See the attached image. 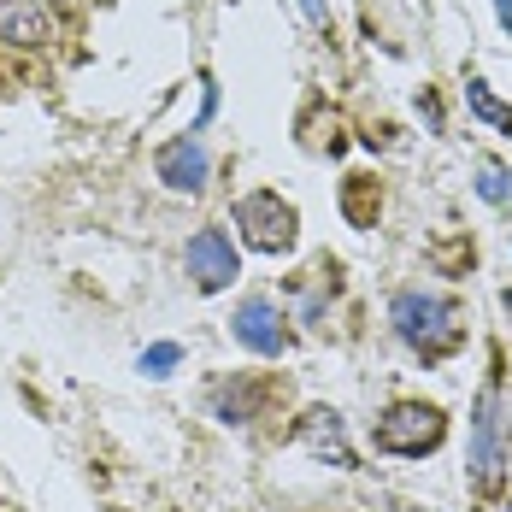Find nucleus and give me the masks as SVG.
I'll use <instances>...</instances> for the list:
<instances>
[{
  "label": "nucleus",
  "instance_id": "1",
  "mask_svg": "<svg viewBox=\"0 0 512 512\" xmlns=\"http://www.w3.org/2000/svg\"><path fill=\"white\" fill-rule=\"evenodd\" d=\"M389 324H395V336H401L418 359H448L465 342L460 307H454L448 295H436V289H401V295L389 301Z\"/></svg>",
  "mask_w": 512,
  "mask_h": 512
},
{
  "label": "nucleus",
  "instance_id": "2",
  "mask_svg": "<svg viewBox=\"0 0 512 512\" xmlns=\"http://www.w3.org/2000/svg\"><path fill=\"white\" fill-rule=\"evenodd\" d=\"M442 436H448V412L430 407V401H395V407L371 424L377 454H395V460H424V454H436Z\"/></svg>",
  "mask_w": 512,
  "mask_h": 512
},
{
  "label": "nucleus",
  "instance_id": "3",
  "mask_svg": "<svg viewBox=\"0 0 512 512\" xmlns=\"http://www.w3.org/2000/svg\"><path fill=\"white\" fill-rule=\"evenodd\" d=\"M507 483V418H501V389L483 383L471 401V489L501 495Z\"/></svg>",
  "mask_w": 512,
  "mask_h": 512
},
{
  "label": "nucleus",
  "instance_id": "4",
  "mask_svg": "<svg viewBox=\"0 0 512 512\" xmlns=\"http://www.w3.org/2000/svg\"><path fill=\"white\" fill-rule=\"evenodd\" d=\"M230 218H236V236L254 254H289L301 242V212L283 201L277 189H248L242 201L230 206Z\"/></svg>",
  "mask_w": 512,
  "mask_h": 512
},
{
  "label": "nucleus",
  "instance_id": "5",
  "mask_svg": "<svg viewBox=\"0 0 512 512\" xmlns=\"http://www.w3.org/2000/svg\"><path fill=\"white\" fill-rule=\"evenodd\" d=\"M230 342L248 348L254 359H283L289 354V342H295L289 312L277 307L271 295H248V301H236V312H230Z\"/></svg>",
  "mask_w": 512,
  "mask_h": 512
},
{
  "label": "nucleus",
  "instance_id": "6",
  "mask_svg": "<svg viewBox=\"0 0 512 512\" xmlns=\"http://www.w3.org/2000/svg\"><path fill=\"white\" fill-rule=\"evenodd\" d=\"M183 271H189V283H195L201 295H224V289L242 277V254H236V242H230L218 224H201V230L189 236V248H183Z\"/></svg>",
  "mask_w": 512,
  "mask_h": 512
},
{
  "label": "nucleus",
  "instance_id": "7",
  "mask_svg": "<svg viewBox=\"0 0 512 512\" xmlns=\"http://www.w3.org/2000/svg\"><path fill=\"white\" fill-rule=\"evenodd\" d=\"M154 171H159V183H165L171 195H201L206 183H212V154H206L201 136L189 130V136H171V142H159Z\"/></svg>",
  "mask_w": 512,
  "mask_h": 512
},
{
  "label": "nucleus",
  "instance_id": "8",
  "mask_svg": "<svg viewBox=\"0 0 512 512\" xmlns=\"http://www.w3.org/2000/svg\"><path fill=\"white\" fill-rule=\"evenodd\" d=\"M295 442L307 448L312 460L324 465H342V471H354V442H348V424H342V412L336 407H312L295 418Z\"/></svg>",
  "mask_w": 512,
  "mask_h": 512
},
{
  "label": "nucleus",
  "instance_id": "9",
  "mask_svg": "<svg viewBox=\"0 0 512 512\" xmlns=\"http://www.w3.org/2000/svg\"><path fill=\"white\" fill-rule=\"evenodd\" d=\"M206 407H212V418L218 424H259L265 418V407H271V383H259V377H248V371H236V377H224V383H212V395H206Z\"/></svg>",
  "mask_w": 512,
  "mask_h": 512
},
{
  "label": "nucleus",
  "instance_id": "10",
  "mask_svg": "<svg viewBox=\"0 0 512 512\" xmlns=\"http://www.w3.org/2000/svg\"><path fill=\"white\" fill-rule=\"evenodd\" d=\"M0 42L6 48H48L53 6L48 0H0Z\"/></svg>",
  "mask_w": 512,
  "mask_h": 512
},
{
  "label": "nucleus",
  "instance_id": "11",
  "mask_svg": "<svg viewBox=\"0 0 512 512\" xmlns=\"http://www.w3.org/2000/svg\"><path fill=\"white\" fill-rule=\"evenodd\" d=\"M342 212H348L354 230H371L377 212H383V189H377V177H348V183H342Z\"/></svg>",
  "mask_w": 512,
  "mask_h": 512
},
{
  "label": "nucleus",
  "instance_id": "12",
  "mask_svg": "<svg viewBox=\"0 0 512 512\" xmlns=\"http://www.w3.org/2000/svg\"><path fill=\"white\" fill-rule=\"evenodd\" d=\"M465 106H471V118H483V124H495L501 136H512V106L483 83V77H465Z\"/></svg>",
  "mask_w": 512,
  "mask_h": 512
},
{
  "label": "nucleus",
  "instance_id": "13",
  "mask_svg": "<svg viewBox=\"0 0 512 512\" xmlns=\"http://www.w3.org/2000/svg\"><path fill=\"white\" fill-rule=\"evenodd\" d=\"M177 365H183V342H148V348L136 354V371H142V377H154V383H165Z\"/></svg>",
  "mask_w": 512,
  "mask_h": 512
},
{
  "label": "nucleus",
  "instance_id": "14",
  "mask_svg": "<svg viewBox=\"0 0 512 512\" xmlns=\"http://www.w3.org/2000/svg\"><path fill=\"white\" fill-rule=\"evenodd\" d=\"M477 195H483L489 206L512 201V171L501 165V159H483V165H477Z\"/></svg>",
  "mask_w": 512,
  "mask_h": 512
},
{
  "label": "nucleus",
  "instance_id": "15",
  "mask_svg": "<svg viewBox=\"0 0 512 512\" xmlns=\"http://www.w3.org/2000/svg\"><path fill=\"white\" fill-rule=\"evenodd\" d=\"M301 12H307L318 30H330V6H324V0H301Z\"/></svg>",
  "mask_w": 512,
  "mask_h": 512
},
{
  "label": "nucleus",
  "instance_id": "16",
  "mask_svg": "<svg viewBox=\"0 0 512 512\" xmlns=\"http://www.w3.org/2000/svg\"><path fill=\"white\" fill-rule=\"evenodd\" d=\"M418 112L430 118V130H442V106H436V95H418Z\"/></svg>",
  "mask_w": 512,
  "mask_h": 512
},
{
  "label": "nucleus",
  "instance_id": "17",
  "mask_svg": "<svg viewBox=\"0 0 512 512\" xmlns=\"http://www.w3.org/2000/svg\"><path fill=\"white\" fill-rule=\"evenodd\" d=\"M495 18H501V30L512 36V0H495Z\"/></svg>",
  "mask_w": 512,
  "mask_h": 512
},
{
  "label": "nucleus",
  "instance_id": "18",
  "mask_svg": "<svg viewBox=\"0 0 512 512\" xmlns=\"http://www.w3.org/2000/svg\"><path fill=\"white\" fill-rule=\"evenodd\" d=\"M501 307H507V312H512V289H507V295H501Z\"/></svg>",
  "mask_w": 512,
  "mask_h": 512
},
{
  "label": "nucleus",
  "instance_id": "19",
  "mask_svg": "<svg viewBox=\"0 0 512 512\" xmlns=\"http://www.w3.org/2000/svg\"><path fill=\"white\" fill-rule=\"evenodd\" d=\"M507 512H512V507H507Z\"/></svg>",
  "mask_w": 512,
  "mask_h": 512
}]
</instances>
